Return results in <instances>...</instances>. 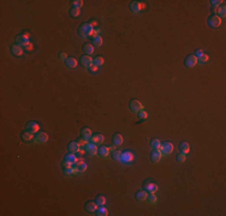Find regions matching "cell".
Returning <instances> with one entry per match:
<instances>
[{"label":"cell","mask_w":226,"mask_h":216,"mask_svg":"<svg viewBox=\"0 0 226 216\" xmlns=\"http://www.w3.org/2000/svg\"><path fill=\"white\" fill-rule=\"evenodd\" d=\"M93 31H94V27L90 23H83L78 28V34L81 37H83V39H87V37L93 35Z\"/></svg>","instance_id":"1"},{"label":"cell","mask_w":226,"mask_h":216,"mask_svg":"<svg viewBox=\"0 0 226 216\" xmlns=\"http://www.w3.org/2000/svg\"><path fill=\"white\" fill-rule=\"evenodd\" d=\"M159 150L161 151L164 155H169V154H171L173 151V144L170 143V142H165V143L161 144V146H160Z\"/></svg>","instance_id":"2"},{"label":"cell","mask_w":226,"mask_h":216,"mask_svg":"<svg viewBox=\"0 0 226 216\" xmlns=\"http://www.w3.org/2000/svg\"><path fill=\"white\" fill-rule=\"evenodd\" d=\"M143 105L140 102V101H137V100H132V101H130V109L135 112V113H138V112H141L143 110Z\"/></svg>","instance_id":"3"},{"label":"cell","mask_w":226,"mask_h":216,"mask_svg":"<svg viewBox=\"0 0 226 216\" xmlns=\"http://www.w3.org/2000/svg\"><path fill=\"white\" fill-rule=\"evenodd\" d=\"M199 63L197 60V57L191 54V55H188L186 59H185V66L186 67H194V66H196Z\"/></svg>","instance_id":"4"},{"label":"cell","mask_w":226,"mask_h":216,"mask_svg":"<svg viewBox=\"0 0 226 216\" xmlns=\"http://www.w3.org/2000/svg\"><path fill=\"white\" fill-rule=\"evenodd\" d=\"M25 129L28 132H31V133H36V132H39L40 130V125L38 123H35V121H29L25 126Z\"/></svg>","instance_id":"5"},{"label":"cell","mask_w":226,"mask_h":216,"mask_svg":"<svg viewBox=\"0 0 226 216\" xmlns=\"http://www.w3.org/2000/svg\"><path fill=\"white\" fill-rule=\"evenodd\" d=\"M208 24L212 27V28L220 27V24H221V18L219 16H212V17L209 18V20H208Z\"/></svg>","instance_id":"6"},{"label":"cell","mask_w":226,"mask_h":216,"mask_svg":"<svg viewBox=\"0 0 226 216\" xmlns=\"http://www.w3.org/2000/svg\"><path fill=\"white\" fill-rule=\"evenodd\" d=\"M16 44H18V46H20V47L28 46V44H29V37H28V35H19L17 37V40H16Z\"/></svg>","instance_id":"7"},{"label":"cell","mask_w":226,"mask_h":216,"mask_svg":"<svg viewBox=\"0 0 226 216\" xmlns=\"http://www.w3.org/2000/svg\"><path fill=\"white\" fill-rule=\"evenodd\" d=\"M81 63H82V65L84 66V67L90 69L93 66V64H94V59H91L89 55H83L81 58Z\"/></svg>","instance_id":"8"},{"label":"cell","mask_w":226,"mask_h":216,"mask_svg":"<svg viewBox=\"0 0 226 216\" xmlns=\"http://www.w3.org/2000/svg\"><path fill=\"white\" fill-rule=\"evenodd\" d=\"M47 140H48V135H47V133H45V132H40V133H38V136H36V138H35L34 142H35L36 144H40V143H46Z\"/></svg>","instance_id":"9"},{"label":"cell","mask_w":226,"mask_h":216,"mask_svg":"<svg viewBox=\"0 0 226 216\" xmlns=\"http://www.w3.org/2000/svg\"><path fill=\"white\" fill-rule=\"evenodd\" d=\"M85 153L89 154V155H96L98 154V148H96V144L94 143H88L85 144Z\"/></svg>","instance_id":"10"},{"label":"cell","mask_w":226,"mask_h":216,"mask_svg":"<svg viewBox=\"0 0 226 216\" xmlns=\"http://www.w3.org/2000/svg\"><path fill=\"white\" fill-rule=\"evenodd\" d=\"M134 160V154L130 153V151H125V153H122V159L120 161L124 162V163H129Z\"/></svg>","instance_id":"11"},{"label":"cell","mask_w":226,"mask_h":216,"mask_svg":"<svg viewBox=\"0 0 226 216\" xmlns=\"http://www.w3.org/2000/svg\"><path fill=\"white\" fill-rule=\"evenodd\" d=\"M87 167H88V166H87V163L83 162V161H81V160L77 161V162L75 163V168L77 169L78 173H83V172H85V170H87Z\"/></svg>","instance_id":"12"},{"label":"cell","mask_w":226,"mask_h":216,"mask_svg":"<svg viewBox=\"0 0 226 216\" xmlns=\"http://www.w3.org/2000/svg\"><path fill=\"white\" fill-rule=\"evenodd\" d=\"M105 140V137L102 135H100V133H96V135L91 136L90 138V143H94V144H101Z\"/></svg>","instance_id":"13"},{"label":"cell","mask_w":226,"mask_h":216,"mask_svg":"<svg viewBox=\"0 0 226 216\" xmlns=\"http://www.w3.org/2000/svg\"><path fill=\"white\" fill-rule=\"evenodd\" d=\"M144 189L148 193H155L158 191V185L154 183H148L144 185Z\"/></svg>","instance_id":"14"},{"label":"cell","mask_w":226,"mask_h":216,"mask_svg":"<svg viewBox=\"0 0 226 216\" xmlns=\"http://www.w3.org/2000/svg\"><path fill=\"white\" fill-rule=\"evenodd\" d=\"M11 52H12L13 55L19 57V55L23 54V48H22L20 46H18V44H13V46L11 47Z\"/></svg>","instance_id":"15"},{"label":"cell","mask_w":226,"mask_h":216,"mask_svg":"<svg viewBox=\"0 0 226 216\" xmlns=\"http://www.w3.org/2000/svg\"><path fill=\"white\" fill-rule=\"evenodd\" d=\"M141 9H142V6H141V4L138 3V1H132L130 4V10H131V12H134V13H138L141 11Z\"/></svg>","instance_id":"16"},{"label":"cell","mask_w":226,"mask_h":216,"mask_svg":"<svg viewBox=\"0 0 226 216\" xmlns=\"http://www.w3.org/2000/svg\"><path fill=\"white\" fill-rule=\"evenodd\" d=\"M163 153L160 151V150H154L152 153V156H150V159H152V161L153 162H158V161H160L161 160V157H163Z\"/></svg>","instance_id":"17"},{"label":"cell","mask_w":226,"mask_h":216,"mask_svg":"<svg viewBox=\"0 0 226 216\" xmlns=\"http://www.w3.org/2000/svg\"><path fill=\"white\" fill-rule=\"evenodd\" d=\"M79 146H81V145H79L78 142H71L69 144V151L72 153V154H76L79 150Z\"/></svg>","instance_id":"18"},{"label":"cell","mask_w":226,"mask_h":216,"mask_svg":"<svg viewBox=\"0 0 226 216\" xmlns=\"http://www.w3.org/2000/svg\"><path fill=\"white\" fill-rule=\"evenodd\" d=\"M179 151L182 154H188V153H190V145H189L186 142H182L179 144Z\"/></svg>","instance_id":"19"},{"label":"cell","mask_w":226,"mask_h":216,"mask_svg":"<svg viewBox=\"0 0 226 216\" xmlns=\"http://www.w3.org/2000/svg\"><path fill=\"white\" fill-rule=\"evenodd\" d=\"M98 204H96V202L94 203V202H88L85 204V210L87 211H89V213H94V211H96V209H98Z\"/></svg>","instance_id":"20"},{"label":"cell","mask_w":226,"mask_h":216,"mask_svg":"<svg viewBox=\"0 0 226 216\" xmlns=\"http://www.w3.org/2000/svg\"><path fill=\"white\" fill-rule=\"evenodd\" d=\"M65 64H66L69 69H75L77 66V60L75 58H68L66 60H65Z\"/></svg>","instance_id":"21"},{"label":"cell","mask_w":226,"mask_h":216,"mask_svg":"<svg viewBox=\"0 0 226 216\" xmlns=\"http://www.w3.org/2000/svg\"><path fill=\"white\" fill-rule=\"evenodd\" d=\"M83 52L85 53V55H90L94 53V47H93V44L90 43H85L84 46H83Z\"/></svg>","instance_id":"22"},{"label":"cell","mask_w":226,"mask_h":216,"mask_svg":"<svg viewBox=\"0 0 226 216\" xmlns=\"http://www.w3.org/2000/svg\"><path fill=\"white\" fill-rule=\"evenodd\" d=\"M96 215L98 216H107L108 215V210L105 208V205H100L98 206V209H96Z\"/></svg>","instance_id":"23"},{"label":"cell","mask_w":226,"mask_h":216,"mask_svg":"<svg viewBox=\"0 0 226 216\" xmlns=\"http://www.w3.org/2000/svg\"><path fill=\"white\" fill-rule=\"evenodd\" d=\"M98 154L101 157H107L108 154H110V150H108L107 146H101L100 149H98Z\"/></svg>","instance_id":"24"},{"label":"cell","mask_w":226,"mask_h":216,"mask_svg":"<svg viewBox=\"0 0 226 216\" xmlns=\"http://www.w3.org/2000/svg\"><path fill=\"white\" fill-rule=\"evenodd\" d=\"M124 142V138L122 135H119V133H115V135L113 136V143L115 145H122Z\"/></svg>","instance_id":"25"},{"label":"cell","mask_w":226,"mask_h":216,"mask_svg":"<svg viewBox=\"0 0 226 216\" xmlns=\"http://www.w3.org/2000/svg\"><path fill=\"white\" fill-rule=\"evenodd\" d=\"M147 197H148V192L147 191H138L136 193V198L138 200H145V199H147Z\"/></svg>","instance_id":"26"},{"label":"cell","mask_w":226,"mask_h":216,"mask_svg":"<svg viewBox=\"0 0 226 216\" xmlns=\"http://www.w3.org/2000/svg\"><path fill=\"white\" fill-rule=\"evenodd\" d=\"M150 146H152V149L153 150H159L160 149V146H161V142H160L159 139H153L152 142H150Z\"/></svg>","instance_id":"27"},{"label":"cell","mask_w":226,"mask_h":216,"mask_svg":"<svg viewBox=\"0 0 226 216\" xmlns=\"http://www.w3.org/2000/svg\"><path fill=\"white\" fill-rule=\"evenodd\" d=\"M91 131L89 130V129H83L82 130V138L83 139H87V140H88V139H90L91 138Z\"/></svg>","instance_id":"28"},{"label":"cell","mask_w":226,"mask_h":216,"mask_svg":"<svg viewBox=\"0 0 226 216\" xmlns=\"http://www.w3.org/2000/svg\"><path fill=\"white\" fill-rule=\"evenodd\" d=\"M102 37H101L100 35L98 36H94V39H93V43H94V46H96V47H100L101 44H102Z\"/></svg>","instance_id":"29"},{"label":"cell","mask_w":226,"mask_h":216,"mask_svg":"<svg viewBox=\"0 0 226 216\" xmlns=\"http://www.w3.org/2000/svg\"><path fill=\"white\" fill-rule=\"evenodd\" d=\"M22 137H23V139L25 140V142H30V140L34 139V133L27 131V132H24L23 135H22Z\"/></svg>","instance_id":"30"},{"label":"cell","mask_w":226,"mask_h":216,"mask_svg":"<svg viewBox=\"0 0 226 216\" xmlns=\"http://www.w3.org/2000/svg\"><path fill=\"white\" fill-rule=\"evenodd\" d=\"M65 161H68V162H72V163H76L78 160H77V157L75 156V154H69V155H66L65 156Z\"/></svg>","instance_id":"31"},{"label":"cell","mask_w":226,"mask_h":216,"mask_svg":"<svg viewBox=\"0 0 226 216\" xmlns=\"http://www.w3.org/2000/svg\"><path fill=\"white\" fill-rule=\"evenodd\" d=\"M104 63H105V59L102 57H96L95 59H94V65L98 66V67H99V66H102Z\"/></svg>","instance_id":"32"},{"label":"cell","mask_w":226,"mask_h":216,"mask_svg":"<svg viewBox=\"0 0 226 216\" xmlns=\"http://www.w3.org/2000/svg\"><path fill=\"white\" fill-rule=\"evenodd\" d=\"M147 199H148V202H149L150 204H155V203L158 202V198H156V196L154 195V193H148Z\"/></svg>","instance_id":"33"},{"label":"cell","mask_w":226,"mask_h":216,"mask_svg":"<svg viewBox=\"0 0 226 216\" xmlns=\"http://www.w3.org/2000/svg\"><path fill=\"white\" fill-rule=\"evenodd\" d=\"M95 202H96V204H98L99 206H100V205H105V204H106V198H105L104 196H98Z\"/></svg>","instance_id":"34"},{"label":"cell","mask_w":226,"mask_h":216,"mask_svg":"<svg viewBox=\"0 0 226 216\" xmlns=\"http://www.w3.org/2000/svg\"><path fill=\"white\" fill-rule=\"evenodd\" d=\"M197 60H199L200 63H207V61L209 60V57H208L207 54H205V53H202L200 57H197Z\"/></svg>","instance_id":"35"},{"label":"cell","mask_w":226,"mask_h":216,"mask_svg":"<svg viewBox=\"0 0 226 216\" xmlns=\"http://www.w3.org/2000/svg\"><path fill=\"white\" fill-rule=\"evenodd\" d=\"M70 14L72 17H78L79 14H81V11H79V9H76V7H72V9L70 10Z\"/></svg>","instance_id":"36"},{"label":"cell","mask_w":226,"mask_h":216,"mask_svg":"<svg viewBox=\"0 0 226 216\" xmlns=\"http://www.w3.org/2000/svg\"><path fill=\"white\" fill-rule=\"evenodd\" d=\"M138 118L142 119V120H145V119L148 118V113L143 109V110H141V112H138Z\"/></svg>","instance_id":"37"},{"label":"cell","mask_w":226,"mask_h":216,"mask_svg":"<svg viewBox=\"0 0 226 216\" xmlns=\"http://www.w3.org/2000/svg\"><path fill=\"white\" fill-rule=\"evenodd\" d=\"M113 159L117 161H120L122 159V153L119 150H113Z\"/></svg>","instance_id":"38"},{"label":"cell","mask_w":226,"mask_h":216,"mask_svg":"<svg viewBox=\"0 0 226 216\" xmlns=\"http://www.w3.org/2000/svg\"><path fill=\"white\" fill-rule=\"evenodd\" d=\"M72 5H74V7H76V9H81L83 6V1L82 0H75V1H72Z\"/></svg>","instance_id":"39"},{"label":"cell","mask_w":226,"mask_h":216,"mask_svg":"<svg viewBox=\"0 0 226 216\" xmlns=\"http://www.w3.org/2000/svg\"><path fill=\"white\" fill-rule=\"evenodd\" d=\"M177 161H178V162H180V163H183V162L185 161V154L179 153V155L177 156Z\"/></svg>","instance_id":"40"},{"label":"cell","mask_w":226,"mask_h":216,"mask_svg":"<svg viewBox=\"0 0 226 216\" xmlns=\"http://www.w3.org/2000/svg\"><path fill=\"white\" fill-rule=\"evenodd\" d=\"M225 11H226V9H225V6L223 5L221 7H219V9H218V14H220L221 17H225Z\"/></svg>","instance_id":"41"},{"label":"cell","mask_w":226,"mask_h":216,"mask_svg":"<svg viewBox=\"0 0 226 216\" xmlns=\"http://www.w3.org/2000/svg\"><path fill=\"white\" fill-rule=\"evenodd\" d=\"M59 58H60V60H66V59H68V55H66V53H60L59 54Z\"/></svg>","instance_id":"42"},{"label":"cell","mask_w":226,"mask_h":216,"mask_svg":"<svg viewBox=\"0 0 226 216\" xmlns=\"http://www.w3.org/2000/svg\"><path fill=\"white\" fill-rule=\"evenodd\" d=\"M220 3H224V1H218V0H213V1H210V4H212V6H213V7L219 6V4H220Z\"/></svg>","instance_id":"43"},{"label":"cell","mask_w":226,"mask_h":216,"mask_svg":"<svg viewBox=\"0 0 226 216\" xmlns=\"http://www.w3.org/2000/svg\"><path fill=\"white\" fill-rule=\"evenodd\" d=\"M100 34V28H95V29H94V31H93V35L94 36H98Z\"/></svg>","instance_id":"44"},{"label":"cell","mask_w":226,"mask_h":216,"mask_svg":"<svg viewBox=\"0 0 226 216\" xmlns=\"http://www.w3.org/2000/svg\"><path fill=\"white\" fill-rule=\"evenodd\" d=\"M98 70H99V67H98V66H95V65H93L91 67H90V71L91 72H98Z\"/></svg>","instance_id":"45"},{"label":"cell","mask_w":226,"mask_h":216,"mask_svg":"<svg viewBox=\"0 0 226 216\" xmlns=\"http://www.w3.org/2000/svg\"><path fill=\"white\" fill-rule=\"evenodd\" d=\"M202 53H203L202 50H196V54H195V55H196V57H200V55H201Z\"/></svg>","instance_id":"46"}]
</instances>
